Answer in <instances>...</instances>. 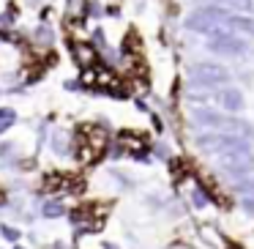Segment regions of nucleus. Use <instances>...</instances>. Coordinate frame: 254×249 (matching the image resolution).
Here are the masks:
<instances>
[{"mask_svg": "<svg viewBox=\"0 0 254 249\" xmlns=\"http://www.w3.org/2000/svg\"><path fill=\"white\" fill-rule=\"evenodd\" d=\"M194 121L205 123V126H213V129H221V132L241 134V137L243 134H252V126H246V123H241V121H232V118H221V115H216V112H197Z\"/></svg>", "mask_w": 254, "mask_h": 249, "instance_id": "obj_1", "label": "nucleus"}, {"mask_svg": "<svg viewBox=\"0 0 254 249\" xmlns=\"http://www.w3.org/2000/svg\"><path fill=\"white\" fill-rule=\"evenodd\" d=\"M210 50L221 52V55H243L249 50V44L243 39H238V36H232L230 30H224V33L210 36Z\"/></svg>", "mask_w": 254, "mask_h": 249, "instance_id": "obj_2", "label": "nucleus"}, {"mask_svg": "<svg viewBox=\"0 0 254 249\" xmlns=\"http://www.w3.org/2000/svg\"><path fill=\"white\" fill-rule=\"evenodd\" d=\"M194 83H202V85H224L227 80H230V74L224 72V69L219 66H194Z\"/></svg>", "mask_w": 254, "mask_h": 249, "instance_id": "obj_3", "label": "nucleus"}, {"mask_svg": "<svg viewBox=\"0 0 254 249\" xmlns=\"http://www.w3.org/2000/svg\"><path fill=\"white\" fill-rule=\"evenodd\" d=\"M71 52H74V58H77V63L82 69H88L90 63H96V50L90 44H74Z\"/></svg>", "mask_w": 254, "mask_h": 249, "instance_id": "obj_4", "label": "nucleus"}, {"mask_svg": "<svg viewBox=\"0 0 254 249\" xmlns=\"http://www.w3.org/2000/svg\"><path fill=\"white\" fill-rule=\"evenodd\" d=\"M227 28L254 36V19H252V17H238V14H230V19H227Z\"/></svg>", "mask_w": 254, "mask_h": 249, "instance_id": "obj_5", "label": "nucleus"}, {"mask_svg": "<svg viewBox=\"0 0 254 249\" xmlns=\"http://www.w3.org/2000/svg\"><path fill=\"white\" fill-rule=\"evenodd\" d=\"M221 101H224V107H227V110H232V112H238V110L243 107V96H241V90H235V88L224 90Z\"/></svg>", "mask_w": 254, "mask_h": 249, "instance_id": "obj_6", "label": "nucleus"}, {"mask_svg": "<svg viewBox=\"0 0 254 249\" xmlns=\"http://www.w3.org/2000/svg\"><path fill=\"white\" fill-rule=\"evenodd\" d=\"M88 129H90V126H88ZM104 145H107V134L90 129V148H93L96 154H101V151H104Z\"/></svg>", "mask_w": 254, "mask_h": 249, "instance_id": "obj_7", "label": "nucleus"}, {"mask_svg": "<svg viewBox=\"0 0 254 249\" xmlns=\"http://www.w3.org/2000/svg\"><path fill=\"white\" fill-rule=\"evenodd\" d=\"M118 143L126 145V148H139V145H142V140H137V134H131V132H123L121 137H118Z\"/></svg>", "mask_w": 254, "mask_h": 249, "instance_id": "obj_8", "label": "nucleus"}, {"mask_svg": "<svg viewBox=\"0 0 254 249\" xmlns=\"http://www.w3.org/2000/svg\"><path fill=\"white\" fill-rule=\"evenodd\" d=\"M44 216H63V205L61 203H47L44 205Z\"/></svg>", "mask_w": 254, "mask_h": 249, "instance_id": "obj_9", "label": "nucleus"}, {"mask_svg": "<svg viewBox=\"0 0 254 249\" xmlns=\"http://www.w3.org/2000/svg\"><path fill=\"white\" fill-rule=\"evenodd\" d=\"M191 197H194V205H205V203H210V197L202 192V189H194V194H191Z\"/></svg>", "mask_w": 254, "mask_h": 249, "instance_id": "obj_10", "label": "nucleus"}, {"mask_svg": "<svg viewBox=\"0 0 254 249\" xmlns=\"http://www.w3.org/2000/svg\"><path fill=\"white\" fill-rule=\"evenodd\" d=\"M0 230H3V236H6V238H11V241H17V238H19V230H17V227H8V225H3Z\"/></svg>", "mask_w": 254, "mask_h": 249, "instance_id": "obj_11", "label": "nucleus"}, {"mask_svg": "<svg viewBox=\"0 0 254 249\" xmlns=\"http://www.w3.org/2000/svg\"><path fill=\"white\" fill-rule=\"evenodd\" d=\"M61 181H63L61 175H50V178H47V183H44V189H61Z\"/></svg>", "mask_w": 254, "mask_h": 249, "instance_id": "obj_12", "label": "nucleus"}, {"mask_svg": "<svg viewBox=\"0 0 254 249\" xmlns=\"http://www.w3.org/2000/svg\"><path fill=\"white\" fill-rule=\"evenodd\" d=\"M55 151L58 154H66V134H58L55 137Z\"/></svg>", "mask_w": 254, "mask_h": 249, "instance_id": "obj_13", "label": "nucleus"}, {"mask_svg": "<svg viewBox=\"0 0 254 249\" xmlns=\"http://www.w3.org/2000/svg\"><path fill=\"white\" fill-rule=\"evenodd\" d=\"M243 208H246V211H252V214H254V192L243 197Z\"/></svg>", "mask_w": 254, "mask_h": 249, "instance_id": "obj_14", "label": "nucleus"}, {"mask_svg": "<svg viewBox=\"0 0 254 249\" xmlns=\"http://www.w3.org/2000/svg\"><path fill=\"white\" fill-rule=\"evenodd\" d=\"M0 121H14V112L11 110H0Z\"/></svg>", "mask_w": 254, "mask_h": 249, "instance_id": "obj_15", "label": "nucleus"}, {"mask_svg": "<svg viewBox=\"0 0 254 249\" xmlns=\"http://www.w3.org/2000/svg\"><path fill=\"white\" fill-rule=\"evenodd\" d=\"M230 249H241V247H230Z\"/></svg>", "mask_w": 254, "mask_h": 249, "instance_id": "obj_16", "label": "nucleus"}, {"mask_svg": "<svg viewBox=\"0 0 254 249\" xmlns=\"http://www.w3.org/2000/svg\"><path fill=\"white\" fill-rule=\"evenodd\" d=\"M241 3H246V0H241Z\"/></svg>", "mask_w": 254, "mask_h": 249, "instance_id": "obj_17", "label": "nucleus"}, {"mask_svg": "<svg viewBox=\"0 0 254 249\" xmlns=\"http://www.w3.org/2000/svg\"><path fill=\"white\" fill-rule=\"evenodd\" d=\"M17 249H22V247H17Z\"/></svg>", "mask_w": 254, "mask_h": 249, "instance_id": "obj_18", "label": "nucleus"}]
</instances>
